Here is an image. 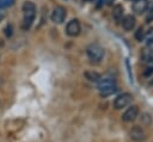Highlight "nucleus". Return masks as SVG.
<instances>
[{
  "label": "nucleus",
  "mask_w": 153,
  "mask_h": 142,
  "mask_svg": "<svg viewBox=\"0 0 153 142\" xmlns=\"http://www.w3.org/2000/svg\"><path fill=\"white\" fill-rule=\"evenodd\" d=\"M23 24H22V27L24 30H27L30 29V26L32 25L33 20H35V17H36V6L30 2V1H26L24 5H23Z\"/></svg>",
  "instance_id": "f257e3e1"
},
{
  "label": "nucleus",
  "mask_w": 153,
  "mask_h": 142,
  "mask_svg": "<svg viewBox=\"0 0 153 142\" xmlns=\"http://www.w3.org/2000/svg\"><path fill=\"white\" fill-rule=\"evenodd\" d=\"M86 54H87L88 58L91 60V62L97 63V62H99L103 58L104 50H103V48L98 43H92V44H90L86 48Z\"/></svg>",
  "instance_id": "f03ea898"
},
{
  "label": "nucleus",
  "mask_w": 153,
  "mask_h": 142,
  "mask_svg": "<svg viewBox=\"0 0 153 142\" xmlns=\"http://www.w3.org/2000/svg\"><path fill=\"white\" fill-rule=\"evenodd\" d=\"M98 89L102 95H109L116 91V81L111 78L100 79V81L98 82Z\"/></svg>",
  "instance_id": "7ed1b4c3"
},
{
  "label": "nucleus",
  "mask_w": 153,
  "mask_h": 142,
  "mask_svg": "<svg viewBox=\"0 0 153 142\" xmlns=\"http://www.w3.org/2000/svg\"><path fill=\"white\" fill-rule=\"evenodd\" d=\"M131 99H133V97H131L130 93H122V94H120V95H117L115 98V100H114V107L116 110L123 109V107H126V106H128L130 104Z\"/></svg>",
  "instance_id": "20e7f679"
},
{
  "label": "nucleus",
  "mask_w": 153,
  "mask_h": 142,
  "mask_svg": "<svg viewBox=\"0 0 153 142\" xmlns=\"http://www.w3.org/2000/svg\"><path fill=\"white\" fill-rule=\"evenodd\" d=\"M66 14H67V13H66V8H65V7H62V6H56V7L53 10V12H51L50 18H51V20H53L54 23L60 24V23H62V21L65 20Z\"/></svg>",
  "instance_id": "39448f33"
},
{
  "label": "nucleus",
  "mask_w": 153,
  "mask_h": 142,
  "mask_svg": "<svg viewBox=\"0 0 153 142\" xmlns=\"http://www.w3.org/2000/svg\"><path fill=\"white\" fill-rule=\"evenodd\" d=\"M80 23L78 19H72L71 21H68L67 26H66V33L71 37L78 36L80 33Z\"/></svg>",
  "instance_id": "423d86ee"
},
{
  "label": "nucleus",
  "mask_w": 153,
  "mask_h": 142,
  "mask_svg": "<svg viewBox=\"0 0 153 142\" xmlns=\"http://www.w3.org/2000/svg\"><path fill=\"white\" fill-rule=\"evenodd\" d=\"M139 115V107L136 105H131L129 106L122 115V121L123 122H133L134 119H136Z\"/></svg>",
  "instance_id": "0eeeda50"
},
{
  "label": "nucleus",
  "mask_w": 153,
  "mask_h": 142,
  "mask_svg": "<svg viewBox=\"0 0 153 142\" xmlns=\"http://www.w3.org/2000/svg\"><path fill=\"white\" fill-rule=\"evenodd\" d=\"M129 136H130V138H131L133 141H135V142H142V141L146 140V134H145V131H143L140 126H134V128H131L130 131H129Z\"/></svg>",
  "instance_id": "6e6552de"
},
{
  "label": "nucleus",
  "mask_w": 153,
  "mask_h": 142,
  "mask_svg": "<svg viewBox=\"0 0 153 142\" xmlns=\"http://www.w3.org/2000/svg\"><path fill=\"white\" fill-rule=\"evenodd\" d=\"M121 21H122V26H123V29L127 30V31L133 30V29L135 27V23H136L135 17H133L131 14H128V16H126L124 18H122Z\"/></svg>",
  "instance_id": "1a4fd4ad"
},
{
  "label": "nucleus",
  "mask_w": 153,
  "mask_h": 142,
  "mask_svg": "<svg viewBox=\"0 0 153 142\" xmlns=\"http://www.w3.org/2000/svg\"><path fill=\"white\" fill-rule=\"evenodd\" d=\"M147 6H148V1L147 0H135L131 7H133V11L135 13L141 14V13H143L146 11Z\"/></svg>",
  "instance_id": "9d476101"
},
{
  "label": "nucleus",
  "mask_w": 153,
  "mask_h": 142,
  "mask_svg": "<svg viewBox=\"0 0 153 142\" xmlns=\"http://www.w3.org/2000/svg\"><path fill=\"white\" fill-rule=\"evenodd\" d=\"M84 76H85L87 80H90V81H92V82H97V84H98V82L100 81V79H102V76H100L99 73L92 72V70L85 72V73H84Z\"/></svg>",
  "instance_id": "9b49d317"
},
{
  "label": "nucleus",
  "mask_w": 153,
  "mask_h": 142,
  "mask_svg": "<svg viewBox=\"0 0 153 142\" xmlns=\"http://www.w3.org/2000/svg\"><path fill=\"white\" fill-rule=\"evenodd\" d=\"M123 7L121 5H116L114 6V10H112V18L116 20V21H121L122 18H123Z\"/></svg>",
  "instance_id": "f8f14e48"
},
{
  "label": "nucleus",
  "mask_w": 153,
  "mask_h": 142,
  "mask_svg": "<svg viewBox=\"0 0 153 142\" xmlns=\"http://www.w3.org/2000/svg\"><path fill=\"white\" fill-rule=\"evenodd\" d=\"M16 0H0V10L2 8H7L10 6H12L14 4Z\"/></svg>",
  "instance_id": "ddd939ff"
},
{
  "label": "nucleus",
  "mask_w": 153,
  "mask_h": 142,
  "mask_svg": "<svg viewBox=\"0 0 153 142\" xmlns=\"http://www.w3.org/2000/svg\"><path fill=\"white\" fill-rule=\"evenodd\" d=\"M143 36H145L143 29H142V27H139L137 31L135 32V38H136L137 41H142V39H143Z\"/></svg>",
  "instance_id": "4468645a"
},
{
  "label": "nucleus",
  "mask_w": 153,
  "mask_h": 142,
  "mask_svg": "<svg viewBox=\"0 0 153 142\" xmlns=\"http://www.w3.org/2000/svg\"><path fill=\"white\" fill-rule=\"evenodd\" d=\"M5 33H6V36H8V37L12 35V25H11V24L6 26V29H5Z\"/></svg>",
  "instance_id": "2eb2a0df"
},
{
  "label": "nucleus",
  "mask_w": 153,
  "mask_h": 142,
  "mask_svg": "<svg viewBox=\"0 0 153 142\" xmlns=\"http://www.w3.org/2000/svg\"><path fill=\"white\" fill-rule=\"evenodd\" d=\"M102 5H104V0H96V6L100 7Z\"/></svg>",
  "instance_id": "dca6fc26"
},
{
  "label": "nucleus",
  "mask_w": 153,
  "mask_h": 142,
  "mask_svg": "<svg viewBox=\"0 0 153 142\" xmlns=\"http://www.w3.org/2000/svg\"><path fill=\"white\" fill-rule=\"evenodd\" d=\"M114 1H115V0H104V4H106V5H111Z\"/></svg>",
  "instance_id": "f3484780"
},
{
  "label": "nucleus",
  "mask_w": 153,
  "mask_h": 142,
  "mask_svg": "<svg viewBox=\"0 0 153 142\" xmlns=\"http://www.w3.org/2000/svg\"><path fill=\"white\" fill-rule=\"evenodd\" d=\"M85 1H92V0H85Z\"/></svg>",
  "instance_id": "a211bd4d"
},
{
  "label": "nucleus",
  "mask_w": 153,
  "mask_h": 142,
  "mask_svg": "<svg viewBox=\"0 0 153 142\" xmlns=\"http://www.w3.org/2000/svg\"><path fill=\"white\" fill-rule=\"evenodd\" d=\"M151 2H152V5H153V0H151Z\"/></svg>",
  "instance_id": "6ab92c4d"
}]
</instances>
